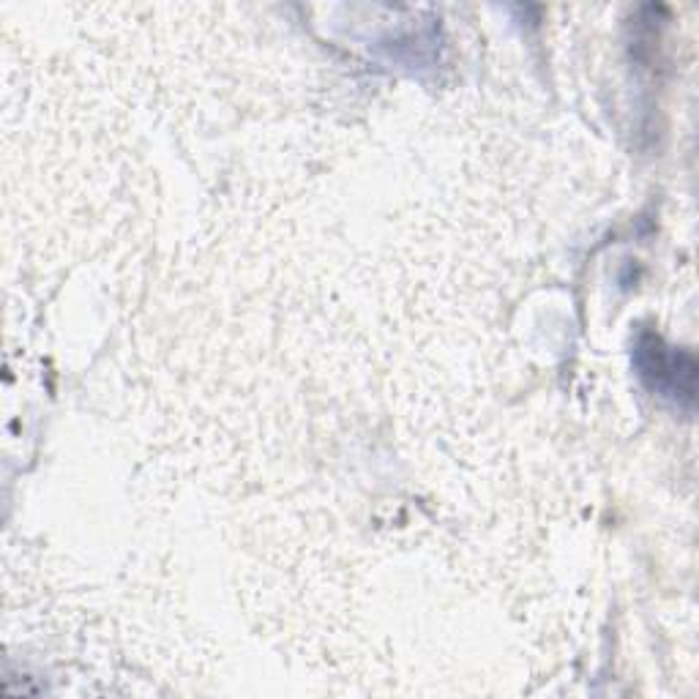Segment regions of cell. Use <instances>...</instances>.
<instances>
[{"mask_svg": "<svg viewBox=\"0 0 699 699\" xmlns=\"http://www.w3.org/2000/svg\"><path fill=\"white\" fill-rule=\"evenodd\" d=\"M655 366H658V369H675V366H680V358H678V356H672V358L667 356V358H664L661 353H658V358H655ZM664 377H669V380H672V386H678V391H683L685 396L691 399V391H694V388L683 386V383H680V377H678V374H672V372H661L658 377H655V386H658V388H661Z\"/></svg>", "mask_w": 699, "mask_h": 699, "instance_id": "obj_1", "label": "cell"}]
</instances>
